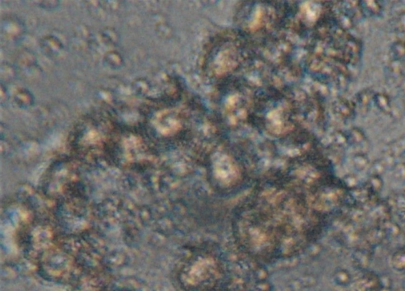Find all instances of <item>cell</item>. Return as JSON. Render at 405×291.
Here are the masks:
<instances>
[{
	"mask_svg": "<svg viewBox=\"0 0 405 291\" xmlns=\"http://www.w3.org/2000/svg\"><path fill=\"white\" fill-rule=\"evenodd\" d=\"M0 74H1V81L2 84L4 82H10L13 81L16 78V70L14 68L13 66L9 64L8 62L2 64L1 68H0Z\"/></svg>",
	"mask_w": 405,
	"mask_h": 291,
	"instance_id": "5bb4252c",
	"label": "cell"
},
{
	"mask_svg": "<svg viewBox=\"0 0 405 291\" xmlns=\"http://www.w3.org/2000/svg\"><path fill=\"white\" fill-rule=\"evenodd\" d=\"M213 174L217 184L223 189L235 186L239 176L238 167L227 157L222 158L217 162Z\"/></svg>",
	"mask_w": 405,
	"mask_h": 291,
	"instance_id": "7a4b0ae2",
	"label": "cell"
},
{
	"mask_svg": "<svg viewBox=\"0 0 405 291\" xmlns=\"http://www.w3.org/2000/svg\"><path fill=\"white\" fill-rule=\"evenodd\" d=\"M18 65L23 70H30L35 69L37 65V60L34 54L31 52L25 51L19 53L18 56Z\"/></svg>",
	"mask_w": 405,
	"mask_h": 291,
	"instance_id": "30bf717a",
	"label": "cell"
},
{
	"mask_svg": "<svg viewBox=\"0 0 405 291\" xmlns=\"http://www.w3.org/2000/svg\"><path fill=\"white\" fill-rule=\"evenodd\" d=\"M34 4H37L38 8H42V9L47 10V12H53L54 10L57 9L60 6V1H38V2H34Z\"/></svg>",
	"mask_w": 405,
	"mask_h": 291,
	"instance_id": "d6986e66",
	"label": "cell"
},
{
	"mask_svg": "<svg viewBox=\"0 0 405 291\" xmlns=\"http://www.w3.org/2000/svg\"><path fill=\"white\" fill-rule=\"evenodd\" d=\"M26 27L16 16H7L1 20V36L8 42L16 43L23 39Z\"/></svg>",
	"mask_w": 405,
	"mask_h": 291,
	"instance_id": "3957f363",
	"label": "cell"
},
{
	"mask_svg": "<svg viewBox=\"0 0 405 291\" xmlns=\"http://www.w3.org/2000/svg\"><path fill=\"white\" fill-rule=\"evenodd\" d=\"M336 111L339 116L343 119H350L355 114V108L352 102H350L347 100H340L336 106Z\"/></svg>",
	"mask_w": 405,
	"mask_h": 291,
	"instance_id": "7c38bea8",
	"label": "cell"
},
{
	"mask_svg": "<svg viewBox=\"0 0 405 291\" xmlns=\"http://www.w3.org/2000/svg\"><path fill=\"white\" fill-rule=\"evenodd\" d=\"M389 56L392 61L401 62L405 60V40H399L393 42L390 46Z\"/></svg>",
	"mask_w": 405,
	"mask_h": 291,
	"instance_id": "8fae6325",
	"label": "cell"
},
{
	"mask_svg": "<svg viewBox=\"0 0 405 291\" xmlns=\"http://www.w3.org/2000/svg\"><path fill=\"white\" fill-rule=\"evenodd\" d=\"M101 36L107 46H117L119 43L120 36L118 32L112 28H104L101 32Z\"/></svg>",
	"mask_w": 405,
	"mask_h": 291,
	"instance_id": "4fadbf2b",
	"label": "cell"
},
{
	"mask_svg": "<svg viewBox=\"0 0 405 291\" xmlns=\"http://www.w3.org/2000/svg\"><path fill=\"white\" fill-rule=\"evenodd\" d=\"M385 167L386 166H385L384 162H377L373 166V168H372L373 174H374L375 176L381 175L385 170Z\"/></svg>",
	"mask_w": 405,
	"mask_h": 291,
	"instance_id": "7402d4cb",
	"label": "cell"
},
{
	"mask_svg": "<svg viewBox=\"0 0 405 291\" xmlns=\"http://www.w3.org/2000/svg\"><path fill=\"white\" fill-rule=\"evenodd\" d=\"M104 64L112 70H120L125 64V61L121 53L116 51H110L103 57Z\"/></svg>",
	"mask_w": 405,
	"mask_h": 291,
	"instance_id": "ba28073f",
	"label": "cell"
},
{
	"mask_svg": "<svg viewBox=\"0 0 405 291\" xmlns=\"http://www.w3.org/2000/svg\"><path fill=\"white\" fill-rule=\"evenodd\" d=\"M403 104H404V107H405V96H404V98H403Z\"/></svg>",
	"mask_w": 405,
	"mask_h": 291,
	"instance_id": "cb8c5ba5",
	"label": "cell"
},
{
	"mask_svg": "<svg viewBox=\"0 0 405 291\" xmlns=\"http://www.w3.org/2000/svg\"><path fill=\"white\" fill-rule=\"evenodd\" d=\"M313 216L303 194L285 187H264L248 197L234 220L236 239L260 259L295 255L309 242Z\"/></svg>",
	"mask_w": 405,
	"mask_h": 291,
	"instance_id": "6da1fadb",
	"label": "cell"
},
{
	"mask_svg": "<svg viewBox=\"0 0 405 291\" xmlns=\"http://www.w3.org/2000/svg\"><path fill=\"white\" fill-rule=\"evenodd\" d=\"M39 46L45 54L51 58H57L64 52V47L60 39L52 35L43 36L39 40Z\"/></svg>",
	"mask_w": 405,
	"mask_h": 291,
	"instance_id": "277c9868",
	"label": "cell"
},
{
	"mask_svg": "<svg viewBox=\"0 0 405 291\" xmlns=\"http://www.w3.org/2000/svg\"><path fill=\"white\" fill-rule=\"evenodd\" d=\"M0 100H1V104H4V103L7 102V100L8 98V90H5V86L4 84H1V90H0Z\"/></svg>",
	"mask_w": 405,
	"mask_h": 291,
	"instance_id": "603a6c76",
	"label": "cell"
},
{
	"mask_svg": "<svg viewBox=\"0 0 405 291\" xmlns=\"http://www.w3.org/2000/svg\"><path fill=\"white\" fill-rule=\"evenodd\" d=\"M394 176L398 180H405V164L399 163L393 167Z\"/></svg>",
	"mask_w": 405,
	"mask_h": 291,
	"instance_id": "44dd1931",
	"label": "cell"
},
{
	"mask_svg": "<svg viewBox=\"0 0 405 291\" xmlns=\"http://www.w3.org/2000/svg\"><path fill=\"white\" fill-rule=\"evenodd\" d=\"M405 152V138H400L393 142L389 148V157H396Z\"/></svg>",
	"mask_w": 405,
	"mask_h": 291,
	"instance_id": "9a60e30c",
	"label": "cell"
},
{
	"mask_svg": "<svg viewBox=\"0 0 405 291\" xmlns=\"http://www.w3.org/2000/svg\"><path fill=\"white\" fill-rule=\"evenodd\" d=\"M135 90L139 95H145L149 92V84L144 80H138L135 82Z\"/></svg>",
	"mask_w": 405,
	"mask_h": 291,
	"instance_id": "ac0fdd59",
	"label": "cell"
},
{
	"mask_svg": "<svg viewBox=\"0 0 405 291\" xmlns=\"http://www.w3.org/2000/svg\"><path fill=\"white\" fill-rule=\"evenodd\" d=\"M349 138L352 144H361L365 141V136L362 130L355 128L350 130Z\"/></svg>",
	"mask_w": 405,
	"mask_h": 291,
	"instance_id": "e0dca14e",
	"label": "cell"
},
{
	"mask_svg": "<svg viewBox=\"0 0 405 291\" xmlns=\"http://www.w3.org/2000/svg\"><path fill=\"white\" fill-rule=\"evenodd\" d=\"M373 104L382 114H390L392 112V100L387 94L383 92L375 94Z\"/></svg>",
	"mask_w": 405,
	"mask_h": 291,
	"instance_id": "9c48e42d",
	"label": "cell"
},
{
	"mask_svg": "<svg viewBox=\"0 0 405 291\" xmlns=\"http://www.w3.org/2000/svg\"><path fill=\"white\" fill-rule=\"evenodd\" d=\"M375 92L372 89H364L357 94L354 98V104L355 110H358L362 114H366L373 104Z\"/></svg>",
	"mask_w": 405,
	"mask_h": 291,
	"instance_id": "5b68a950",
	"label": "cell"
},
{
	"mask_svg": "<svg viewBox=\"0 0 405 291\" xmlns=\"http://www.w3.org/2000/svg\"><path fill=\"white\" fill-rule=\"evenodd\" d=\"M14 103L20 110H28L34 104V98L27 89L21 88L18 90L13 96Z\"/></svg>",
	"mask_w": 405,
	"mask_h": 291,
	"instance_id": "8992f818",
	"label": "cell"
},
{
	"mask_svg": "<svg viewBox=\"0 0 405 291\" xmlns=\"http://www.w3.org/2000/svg\"><path fill=\"white\" fill-rule=\"evenodd\" d=\"M360 9L362 16L366 17H379L383 12L382 2L378 1H361L359 2Z\"/></svg>",
	"mask_w": 405,
	"mask_h": 291,
	"instance_id": "52a82bcc",
	"label": "cell"
},
{
	"mask_svg": "<svg viewBox=\"0 0 405 291\" xmlns=\"http://www.w3.org/2000/svg\"><path fill=\"white\" fill-rule=\"evenodd\" d=\"M392 27L399 34H405V12L400 13L394 18Z\"/></svg>",
	"mask_w": 405,
	"mask_h": 291,
	"instance_id": "2e32d148",
	"label": "cell"
},
{
	"mask_svg": "<svg viewBox=\"0 0 405 291\" xmlns=\"http://www.w3.org/2000/svg\"><path fill=\"white\" fill-rule=\"evenodd\" d=\"M353 162H354V167L358 170H363L364 168L367 166L369 161H368L367 158L364 156V155L358 154L354 158Z\"/></svg>",
	"mask_w": 405,
	"mask_h": 291,
	"instance_id": "ffe728a7",
	"label": "cell"
}]
</instances>
